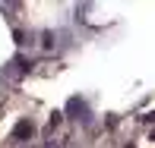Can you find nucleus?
Masks as SVG:
<instances>
[{
  "instance_id": "nucleus-6",
  "label": "nucleus",
  "mask_w": 155,
  "mask_h": 148,
  "mask_svg": "<svg viewBox=\"0 0 155 148\" xmlns=\"http://www.w3.org/2000/svg\"><path fill=\"white\" fill-rule=\"evenodd\" d=\"M152 142H155V129H152Z\"/></svg>"
},
{
  "instance_id": "nucleus-1",
  "label": "nucleus",
  "mask_w": 155,
  "mask_h": 148,
  "mask_svg": "<svg viewBox=\"0 0 155 148\" xmlns=\"http://www.w3.org/2000/svg\"><path fill=\"white\" fill-rule=\"evenodd\" d=\"M35 136V126L29 123V120H19L16 129H13V139H32Z\"/></svg>"
},
{
  "instance_id": "nucleus-4",
  "label": "nucleus",
  "mask_w": 155,
  "mask_h": 148,
  "mask_svg": "<svg viewBox=\"0 0 155 148\" xmlns=\"http://www.w3.org/2000/svg\"><path fill=\"white\" fill-rule=\"evenodd\" d=\"M41 38H45V41H41V44H45V47H54V35H51V32H45V35H41Z\"/></svg>"
},
{
  "instance_id": "nucleus-2",
  "label": "nucleus",
  "mask_w": 155,
  "mask_h": 148,
  "mask_svg": "<svg viewBox=\"0 0 155 148\" xmlns=\"http://www.w3.org/2000/svg\"><path fill=\"white\" fill-rule=\"evenodd\" d=\"M67 110H70V114H86V104H82L79 98H70V104H67Z\"/></svg>"
},
{
  "instance_id": "nucleus-3",
  "label": "nucleus",
  "mask_w": 155,
  "mask_h": 148,
  "mask_svg": "<svg viewBox=\"0 0 155 148\" xmlns=\"http://www.w3.org/2000/svg\"><path fill=\"white\" fill-rule=\"evenodd\" d=\"M60 120H63V110H54L51 120H48V123H51V129H54V126H60Z\"/></svg>"
},
{
  "instance_id": "nucleus-7",
  "label": "nucleus",
  "mask_w": 155,
  "mask_h": 148,
  "mask_svg": "<svg viewBox=\"0 0 155 148\" xmlns=\"http://www.w3.org/2000/svg\"><path fill=\"white\" fill-rule=\"evenodd\" d=\"M127 148H136V145H127Z\"/></svg>"
},
{
  "instance_id": "nucleus-5",
  "label": "nucleus",
  "mask_w": 155,
  "mask_h": 148,
  "mask_svg": "<svg viewBox=\"0 0 155 148\" xmlns=\"http://www.w3.org/2000/svg\"><path fill=\"white\" fill-rule=\"evenodd\" d=\"M13 38H16V44H22V41H25V32H22V29H16V32H13Z\"/></svg>"
}]
</instances>
